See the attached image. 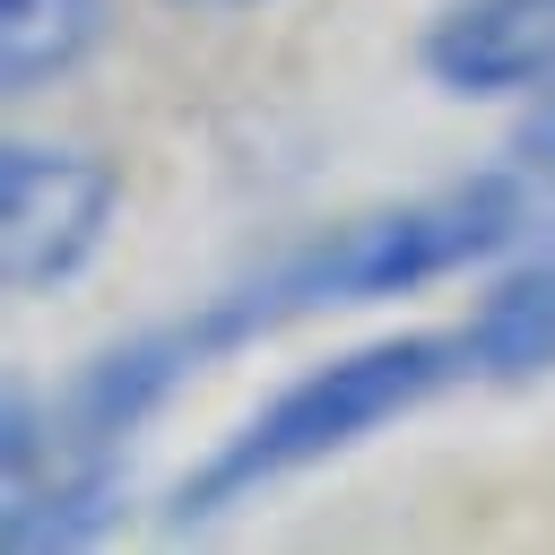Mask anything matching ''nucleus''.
Returning <instances> with one entry per match:
<instances>
[{"label":"nucleus","mask_w":555,"mask_h":555,"mask_svg":"<svg viewBox=\"0 0 555 555\" xmlns=\"http://www.w3.org/2000/svg\"><path fill=\"white\" fill-rule=\"evenodd\" d=\"M425 69L451 95H520L555 78V0H451L425 35Z\"/></svg>","instance_id":"4"},{"label":"nucleus","mask_w":555,"mask_h":555,"mask_svg":"<svg viewBox=\"0 0 555 555\" xmlns=\"http://www.w3.org/2000/svg\"><path fill=\"white\" fill-rule=\"evenodd\" d=\"M460 330H468L477 382H538V373H555V260L503 269Z\"/></svg>","instance_id":"5"},{"label":"nucleus","mask_w":555,"mask_h":555,"mask_svg":"<svg viewBox=\"0 0 555 555\" xmlns=\"http://www.w3.org/2000/svg\"><path fill=\"white\" fill-rule=\"evenodd\" d=\"M173 9H208L217 17V9H260V0H173Z\"/></svg>","instance_id":"8"},{"label":"nucleus","mask_w":555,"mask_h":555,"mask_svg":"<svg viewBox=\"0 0 555 555\" xmlns=\"http://www.w3.org/2000/svg\"><path fill=\"white\" fill-rule=\"evenodd\" d=\"M451 382H477V356H468V330H408V338H373V347H347L330 364H312L304 382H286L243 434L217 442V460L199 477H182L173 494V520H208L225 503H243L251 486L269 477H295L364 434H382L390 416L425 408L434 390Z\"/></svg>","instance_id":"2"},{"label":"nucleus","mask_w":555,"mask_h":555,"mask_svg":"<svg viewBox=\"0 0 555 555\" xmlns=\"http://www.w3.org/2000/svg\"><path fill=\"white\" fill-rule=\"evenodd\" d=\"M529 225V182L520 165H494V173H468L451 191H425V199H399L382 217H347L330 234H312L304 251L269 260L260 278H243L234 295L199 304L182 330L208 356L260 338V330H286L304 312H330V304H373V295H416L451 269H477L494 260L512 234Z\"/></svg>","instance_id":"1"},{"label":"nucleus","mask_w":555,"mask_h":555,"mask_svg":"<svg viewBox=\"0 0 555 555\" xmlns=\"http://www.w3.org/2000/svg\"><path fill=\"white\" fill-rule=\"evenodd\" d=\"M121 208V173L87 147H52V139H9L0 156V269L9 295H52L69 286Z\"/></svg>","instance_id":"3"},{"label":"nucleus","mask_w":555,"mask_h":555,"mask_svg":"<svg viewBox=\"0 0 555 555\" xmlns=\"http://www.w3.org/2000/svg\"><path fill=\"white\" fill-rule=\"evenodd\" d=\"M512 165H520V182H538V191L555 199V95H538V113L520 121V139H512Z\"/></svg>","instance_id":"7"},{"label":"nucleus","mask_w":555,"mask_h":555,"mask_svg":"<svg viewBox=\"0 0 555 555\" xmlns=\"http://www.w3.org/2000/svg\"><path fill=\"white\" fill-rule=\"evenodd\" d=\"M104 43V0H0V78L9 95L61 87Z\"/></svg>","instance_id":"6"}]
</instances>
